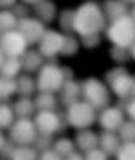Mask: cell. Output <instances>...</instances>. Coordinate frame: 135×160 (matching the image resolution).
Listing matches in <instances>:
<instances>
[{
    "label": "cell",
    "instance_id": "obj_1",
    "mask_svg": "<svg viewBox=\"0 0 135 160\" xmlns=\"http://www.w3.org/2000/svg\"><path fill=\"white\" fill-rule=\"evenodd\" d=\"M107 17H105L102 5L97 2H83L75 8L73 15V33L78 37L87 35H100L107 28Z\"/></svg>",
    "mask_w": 135,
    "mask_h": 160
},
{
    "label": "cell",
    "instance_id": "obj_2",
    "mask_svg": "<svg viewBox=\"0 0 135 160\" xmlns=\"http://www.w3.org/2000/svg\"><path fill=\"white\" fill-rule=\"evenodd\" d=\"M105 35L113 47L130 48L135 43V22L128 15L110 22L105 28Z\"/></svg>",
    "mask_w": 135,
    "mask_h": 160
},
{
    "label": "cell",
    "instance_id": "obj_3",
    "mask_svg": "<svg viewBox=\"0 0 135 160\" xmlns=\"http://www.w3.org/2000/svg\"><path fill=\"white\" fill-rule=\"evenodd\" d=\"M82 100L97 112L110 105V88L97 77H88L82 82Z\"/></svg>",
    "mask_w": 135,
    "mask_h": 160
},
{
    "label": "cell",
    "instance_id": "obj_4",
    "mask_svg": "<svg viewBox=\"0 0 135 160\" xmlns=\"http://www.w3.org/2000/svg\"><path fill=\"white\" fill-rule=\"evenodd\" d=\"M105 82L108 83L110 92L115 93L120 100H128L130 93H132L133 83H135V77L128 73V70L118 65V67L110 68L105 73Z\"/></svg>",
    "mask_w": 135,
    "mask_h": 160
},
{
    "label": "cell",
    "instance_id": "obj_5",
    "mask_svg": "<svg viewBox=\"0 0 135 160\" xmlns=\"http://www.w3.org/2000/svg\"><path fill=\"white\" fill-rule=\"evenodd\" d=\"M37 90L38 92H50V93H58L65 82L62 67L55 62H45L43 67L37 73Z\"/></svg>",
    "mask_w": 135,
    "mask_h": 160
},
{
    "label": "cell",
    "instance_id": "obj_6",
    "mask_svg": "<svg viewBox=\"0 0 135 160\" xmlns=\"http://www.w3.org/2000/svg\"><path fill=\"white\" fill-rule=\"evenodd\" d=\"M65 115H67L68 127H72L75 130L90 128L97 122V110L92 108L88 103H85L83 100L67 107L65 108Z\"/></svg>",
    "mask_w": 135,
    "mask_h": 160
},
{
    "label": "cell",
    "instance_id": "obj_7",
    "mask_svg": "<svg viewBox=\"0 0 135 160\" xmlns=\"http://www.w3.org/2000/svg\"><path fill=\"white\" fill-rule=\"evenodd\" d=\"M37 128H35L33 118H15L12 127L8 128V138L15 145H33L37 138Z\"/></svg>",
    "mask_w": 135,
    "mask_h": 160
},
{
    "label": "cell",
    "instance_id": "obj_8",
    "mask_svg": "<svg viewBox=\"0 0 135 160\" xmlns=\"http://www.w3.org/2000/svg\"><path fill=\"white\" fill-rule=\"evenodd\" d=\"M63 40H65V35L58 30H52V28H47V32L43 33L42 40L38 43V52L43 58H48L50 62H55L57 60L55 57L60 55L62 52V47H63Z\"/></svg>",
    "mask_w": 135,
    "mask_h": 160
},
{
    "label": "cell",
    "instance_id": "obj_9",
    "mask_svg": "<svg viewBox=\"0 0 135 160\" xmlns=\"http://www.w3.org/2000/svg\"><path fill=\"white\" fill-rule=\"evenodd\" d=\"M0 48L5 57L12 58H20L22 55L28 50V43L25 42L22 33L18 30H12V32H5L0 37Z\"/></svg>",
    "mask_w": 135,
    "mask_h": 160
},
{
    "label": "cell",
    "instance_id": "obj_10",
    "mask_svg": "<svg viewBox=\"0 0 135 160\" xmlns=\"http://www.w3.org/2000/svg\"><path fill=\"white\" fill-rule=\"evenodd\" d=\"M17 30L22 33V37L25 38V42L28 45H38L42 37H43V33L47 32L45 23H42L35 17H27V18L18 20Z\"/></svg>",
    "mask_w": 135,
    "mask_h": 160
},
{
    "label": "cell",
    "instance_id": "obj_11",
    "mask_svg": "<svg viewBox=\"0 0 135 160\" xmlns=\"http://www.w3.org/2000/svg\"><path fill=\"white\" fill-rule=\"evenodd\" d=\"M125 120V112L117 105H108L103 110H100L97 115V122L100 128L105 132H117L120 125Z\"/></svg>",
    "mask_w": 135,
    "mask_h": 160
},
{
    "label": "cell",
    "instance_id": "obj_12",
    "mask_svg": "<svg viewBox=\"0 0 135 160\" xmlns=\"http://www.w3.org/2000/svg\"><path fill=\"white\" fill-rule=\"evenodd\" d=\"M33 123L38 133L53 135V133L60 132L58 112H37L33 117Z\"/></svg>",
    "mask_w": 135,
    "mask_h": 160
},
{
    "label": "cell",
    "instance_id": "obj_13",
    "mask_svg": "<svg viewBox=\"0 0 135 160\" xmlns=\"http://www.w3.org/2000/svg\"><path fill=\"white\" fill-rule=\"evenodd\" d=\"M80 100H82V83L77 82L75 78L65 80L62 88L58 90V103L67 108Z\"/></svg>",
    "mask_w": 135,
    "mask_h": 160
},
{
    "label": "cell",
    "instance_id": "obj_14",
    "mask_svg": "<svg viewBox=\"0 0 135 160\" xmlns=\"http://www.w3.org/2000/svg\"><path fill=\"white\" fill-rule=\"evenodd\" d=\"M32 12L35 13V18H38L42 23H50L57 15V5L48 0H23Z\"/></svg>",
    "mask_w": 135,
    "mask_h": 160
},
{
    "label": "cell",
    "instance_id": "obj_15",
    "mask_svg": "<svg viewBox=\"0 0 135 160\" xmlns=\"http://www.w3.org/2000/svg\"><path fill=\"white\" fill-rule=\"evenodd\" d=\"M73 143H75V147H77V152L87 153L88 150L98 147V133H95L93 130H90V128L78 130L73 137Z\"/></svg>",
    "mask_w": 135,
    "mask_h": 160
},
{
    "label": "cell",
    "instance_id": "obj_16",
    "mask_svg": "<svg viewBox=\"0 0 135 160\" xmlns=\"http://www.w3.org/2000/svg\"><path fill=\"white\" fill-rule=\"evenodd\" d=\"M20 62H22V70H23V72L28 73V75H32L35 72L38 73V70L42 68L43 63H45V58L40 55L38 50L28 48L27 52L20 57Z\"/></svg>",
    "mask_w": 135,
    "mask_h": 160
},
{
    "label": "cell",
    "instance_id": "obj_17",
    "mask_svg": "<svg viewBox=\"0 0 135 160\" xmlns=\"http://www.w3.org/2000/svg\"><path fill=\"white\" fill-rule=\"evenodd\" d=\"M122 145V140H120L117 132H105L102 130V133H98V148H102L108 157H115Z\"/></svg>",
    "mask_w": 135,
    "mask_h": 160
},
{
    "label": "cell",
    "instance_id": "obj_18",
    "mask_svg": "<svg viewBox=\"0 0 135 160\" xmlns=\"http://www.w3.org/2000/svg\"><path fill=\"white\" fill-rule=\"evenodd\" d=\"M102 10L107 17V22H113L117 18H122L130 13V7L127 2H120V0H108L102 5Z\"/></svg>",
    "mask_w": 135,
    "mask_h": 160
},
{
    "label": "cell",
    "instance_id": "obj_19",
    "mask_svg": "<svg viewBox=\"0 0 135 160\" xmlns=\"http://www.w3.org/2000/svg\"><path fill=\"white\" fill-rule=\"evenodd\" d=\"M33 103L37 112H57L58 98L55 93L50 92H37V95L33 97Z\"/></svg>",
    "mask_w": 135,
    "mask_h": 160
},
{
    "label": "cell",
    "instance_id": "obj_20",
    "mask_svg": "<svg viewBox=\"0 0 135 160\" xmlns=\"http://www.w3.org/2000/svg\"><path fill=\"white\" fill-rule=\"evenodd\" d=\"M12 107H13V112L17 118H32L37 113L33 98H30V97H18L12 103Z\"/></svg>",
    "mask_w": 135,
    "mask_h": 160
},
{
    "label": "cell",
    "instance_id": "obj_21",
    "mask_svg": "<svg viewBox=\"0 0 135 160\" xmlns=\"http://www.w3.org/2000/svg\"><path fill=\"white\" fill-rule=\"evenodd\" d=\"M15 82H17V95L18 97H30L32 98V95H35V92H38L37 90V80L28 73L18 75V77L15 78Z\"/></svg>",
    "mask_w": 135,
    "mask_h": 160
},
{
    "label": "cell",
    "instance_id": "obj_22",
    "mask_svg": "<svg viewBox=\"0 0 135 160\" xmlns=\"http://www.w3.org/2000/svg\"><path fill=\"white\" fill-rule=\"evenodd\" d=\"M20 72H22V62H20V58L5 57L2 67H0V75L7 77V78H17Z\"/></svg>",
    "mask_w": 135,
    "mask_h": 160
},
{
    "label": "cell",
    "instance_id": "obj_23",
    "mask_svg": "<svg viewBox=\"0 0 135 160\" xmlns=\"http://www.w3.org/2000/svg\"><path fill=\"white\" fill-rule=\"evenodd\" d=\"M52 150L55 153H58L62 158L68 157V155H72L73 152H77V147H75L73 140L68 138V137H60L53 142V147Z\"/></svg>",
    "mask_w": 135,
    "mask_h": 160
},
{
    "label": "cell",
    "instance_id": "obj_24",
    "mask_svg": "<svg viewBox=\"0 0 135 160\" xmlns=\"http://www.w3.org/2000/svg\"><path fill=\"white\" fill-rule=\"evenodd\" d=\"M73 15L75 8H63L58 13V27L63 35H72L73 33Z\"/></svg>",
    "mask_w": 135,
    "mask_h": 160
},
{
    "label": "cell",
    "instance_id": "obj_25",
    "mask_svg": "<svg viewBox=\"0 0 135 160\" xmlns=\"http://www.w3.org/2000/svg\"><path fill=\"white\" fill-rule=\"evenodd\" d=\"M17 95V82L15 78H7L0 75V102H7Z\"/></svg>",
    "mask_w": 135,
    "mask_h": 160
},
{
    "label": "cell",
    "instance_id": "obj_26",
    "mask_svg": "<svg viewBox=\"0 0 135 160\" xmlns=\"http://www.w3.org/2000/svg\"><path fill=\"white\" fill-rule=\"evenodd\" d=\"M38 155L33 145H17L10 160H38Z\"/></svg>",
    "mask_w": 135,
    "mask_h": 160
},
{
    "label": "cell",
    "instance_id": "obj_27",
    "mask_svg": "<svg viewBox=\"0 0 135 160\" xmlns=\"http://www.w3.org/2000/svg\"><path fill=\"white\" fill-rule=\"evenodd\" d=\"M18 25V18L13 15L12 10H3L0 8V32H12V30H17Z\"/></svg>",
    "mask_w": 135,
    "mask_h": 160
},
{
    "label": "cell",
    "instance_id": "obj_28",
    "mask_svg": "<svg viewBox=\"0 0 135 160\" xmlns=\"http://www.w3.org/2000/svg\"><path fill=\"white\" fill-rule=\"evenodd\" d=\"M13 122H15L13 107L7 102H0V130L10 128Z\"/></svg>",
    "mask_w": 135,
    "mask_h": 160
},
{
    "label": "cell",
    "instance_id": "obj_29",
    "mask_svg": "<svg viewBox=\"0 0 135 160\" xmlns=\"http://www.w3.org/2000/svg\"><path fill=\"white\" fill-rule=\"evenodd\" d=\"M80 48V38H77L75 35H65V40H63V47H62V52L60 55L62 57H73L77 55Z\"/></svg>",
    "mask_w": 135,
    "mask_h": 160
},
{
    "label": "cell",
    "instance_id": "obj_30",
    "mask_svg": "<svg viewBox=\"0 0 135 160\" xmlns=\"http://www.w3.org/2000/svg\"><path fill=\"white\" fill-rule=\"evenodd\" d=\"M117 133L122 142H135V122L133 120H123Z\"/></svg>",
    "mask_w": 135,
    "mask_h": 160
},
{
    "label": "cell",
    "instance_id": "obj_31",
    "mask_svg": "<svg viewBox=\"0 0 135 160\" xmlns=\"http://www.w3.org/2000/svg\"><path fill=\"white\" fill-rule=\"evenodd\" d=\"M53 142H55L53 135H43V133H38V135H37V138H35V142H33V148L37 150L38 153L47 152V150H52Z\"/></svg>",
    "mask_w": 135,
    "mask_h": 160
},
{
    "label": "cell",
    "instance_id": "obj_32",
    "mask_svg": "<svg viewBox=\"0 0 135 160\" xmlns=\"http://www.w3.org/2000/svg\"><path fill=\"white\" fill-rule=\"evenodd\" d=\"M115 158L117 160H135V142H122Z\"/></svg>",
    "mask_w": 135,
    "mask_h": 160
},
{
    "label": "cell",
    "instance_id": "obj_33",
    "mask_svg": "<svg viewBox=\"0 0 135 160\" xmlns=\"http://www.w3.org/2000/svg\"><path fill=\"white\" fill-rule=\"evenodd\" d=\"M110 58L113 60V62H117V63H127L130 58V52H128V48H122V47H110Z\"/></svg>",
    "mask_w": 135,
    "mask_h": 160
},
{
    "label": "cell",
    "instance_id": "obj_34",
    "mask_svg": "<svg viewBox=\"0 0 135 160\" xmlns=\"http://www.w3.org/2000/svg\"><path fill=\"white\" fill-rule=\"evenodd\" d=\"M100 42H102V37L100 35H87V37H80V45L88 50L92 48H97Z\"/></svg>",
    "mask_w": 135,
    "mask_h": 160
},
{
    "label": "cell",
    "instance_id": "obj_35",
    "mask_svg": "<svg viewBox=\"0 0 135 160\" xmlns=\"http://www.w3.org/2000/svg\"><path fill=\"white\" fill-rule=\"evenodd\" d=\"M12 12H13V15H15L18 20L30 17V7H28L27 3H23V2H17V5L12 8Z\"/></svg>",
    "mask_w": 135,
    "mask_h": 160
},
{
    "label": "cell",
    "instance_id": "obj_36",
    "mask_svg": "<svg viewBox=\"0 0 135 160\" xmlns=\"http://www.w3.org/2000/svg\"><path fill=\"white\" fill-rule=\"evenodd\" d=\"M83 158L85 160H108V155L103 152L102 148H92L88 150L87 153H83Z\"/></svg>",
    "mask_w": 135,
    "mask_h": 160
},
{
    "label": "cell",
    "instance_id": "obj_37",
    "mask_svg": "<svg viewBox=\"0 0 135 160\" xmlns=\"http://www.w3.org/2000/svg\"><path fill=\"white\" fill-rule=\"evenodd\" d=\"M15 145L10 138H7L5 140V143L2 145V148H0V155H2V158H5V160H10V157H12V153H13V150H15Z\"/></svg>",
    "mask_w": 135,
    "mask_h": 160
},
{
    "label": "cell",
    "instance_id": "obj_38",
    "mask_svg": "<svg viewBox=\"0 0 135 160\" xmlns=\"http://www.w3.org/2000/svg\"><path fill=\"white\" fill-rule=\"evenodd\" d=\"M123 112L128 115V120L135 122V98H128L123 105Z\"/></svg>",
    "mask_w": 135,
    "mask_h": 160
},
{
    "label": "cell",
    "instance_id": "obj_39",
    "mask_svg": "<svg viewBox=\"0 0 135 160\" xmlns=\"http://www.w3.org/2000/svg\"><path fill=\"white\" fill-rule=\"evenodd\" d=\"M38 160H63L58 153H55L53 150H47V152H42L38 155Z\"/></svg>",
    "mask_w": 135,
    "mask_h": 160
},
{
    "label": "cell",
    "instance_id": "obj_40",
    "mask_svg": "<svg viewBox=\"0 0 135 160\" xmlns=\"http://www.w3.org/2000/svg\"><path fill=\"white\" fill-rule=\"evenodd\" d=\"M15 5H17L15 0H0V8H3V10H12Z\"/></svg>",
    "mask_w": 135,
    "mask_h": 160
},
{
    "label": "cell",
    "instance_id": "obj_41",
    "mask_svg": "<svg viewBox=\"0 0 135 160\" xmlns=\"http://www.w3.org/2000/svg\"><path fill=\"white\" fill-rule=\"evenodd\" d=\"M62 73H63V78L65 80H72L73 78V72L70 67H62Z\"/></svg>",
    "mask_w": 135,
    "mask_h": 160
},
{
    "label": "cell",
    "instance_id": "obj_42",
    "mask_svg": "<svg viewBox=\"0 0 135 160\" xmlns=\"http://www.w3.org/2000/svg\"><path fill=\"white\" fill-rule=\"evenodd\" d=\"M63 160H85V158H83V153H80V152H73L72 155L65 157Z\"/></svg>",
    "mask_w": 135,
    "mask_h": 160
},
{
    "label": "cell",
    "instance_id": "obj_43",
    "mask_svg": "<svg viewBox=\"0 0 135 160\" xmlns=\"http://www.w3.org/2000/svg\"><path fill=\"white\" fill-rule=\"evenodd\" d=\"M5 140H7V138H5V135H3V132H2V130H0V148H2V145L5 143Z\"/></svg>",
    "mask_w": 135,
    "mask_h": 160
},
{
    "label": "cell",
    "instance_id": "obj_44",
    "mask_svg": "<svg viewBox=\"0 0 135 160\" xmlns=\"http://www.w3.org/2000/svg\"><path fill=\"white\" fill-rule=\"evenodd\" d=\"M128 52H130V57H132V58L135 60V43H133V45H132V47H130V48H128Z\"/></svg>",
    "mask_w": 135,
    "mask_h": 160
},
{
    "label": "cell",
    "instance_id": "obj_45",
    "mask_svg": "<svg viewBox=\"0 0 135 160\" xmlns=\"http://www.w3.org/2000/svg\"><path fill=\"white\" fill-rule=\"evenodd\" d=\"M130 17H132L133 22H135V2L132 3V8H130Z\"/></svg>",
    "mask_w": 135,
    "mask_h": 160
},
{
    "label": "cell",
    "instance_id": "obj_46",
    "mask_svg": "<svg viewBox=\"0 0 135 160\" xmlns=\"http://www.w3.org/2000/svg\"><path fill=\"white\" fill-rule=\"evenodd\" d=\"M3 60H5V55H3V52H2V48H0V67H2Z\"/></svg>",
    "mask_w": 135,
    "mask_h": 160
},
{
    "label": "cell",
    "instance_id": "obj_47",
    "mask_svg": "<svg viewBox=\"0 0 135 160\" xmlns=\"http://www.w3.org/2000/svg\"><path fill=\"white\" fill-rule=\"evenodd\" d=\"M130 98H135V83H133V88H132V93H130Z\"/></svg>",
    "mask_w": 135,
    "mask_h": 160
},
{
    "label": "cell",
    "instance_id": "obj_48",
    "mask_svg": "<svg viewBox=\"0 0 135 160\" xmlns=\"http://www.w3.org/2000/svg\"><path fill=\"white\" fill-rule=\"evenodd\" d=\"M0 37H2V32H0Z\"/></svg>",
    "mask_w": 135,
    "mask_h": 160
},
{
    "label": "cell",
    "instance_id": "obj_49",
    "mask_svg": "<svg viewBox=\"0 0 135 160\" xmlns=\"http://www.w3.org/2000/svg\"><path fill=\"white\" fill-rule=\"evenodd\" d=\"M3 160H5V158H3Z\"/></svg>",
    "mask_w": 135,
    "mask_h": 160
}]
</instances>
